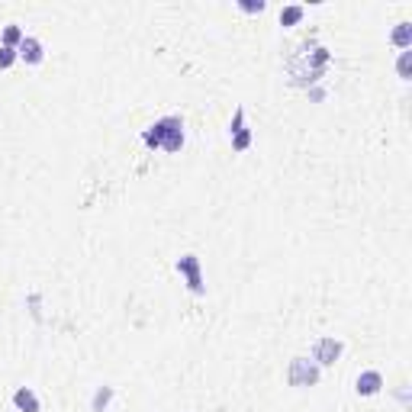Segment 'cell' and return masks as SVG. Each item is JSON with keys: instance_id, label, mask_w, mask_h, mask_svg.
Instances as JSON below:
<instances>
[{"instance_id": "6da1fadb", "label": "cell", "mask_w": 412, "mask_h": 412, "mask_svg": "<svg viewBox=\"0 0 412 412\" xmlns=\"http://www.w3.org/2000/svg\"><path fill=\"white\" fill-rule=\"evenodd\" d=\"M329 65H332V52L325 49V45H319V42H303V45L290 55V61H287L290 84H293V87L309 90L313 84L322 81V74L329 71Z\"/></svg>"}, {"instance_id": "7a4b0ae2", "label": "cell", "mask_w": 412, "mask_h": 412, "mask_svg": "<svg viewBox=\"0 0 412 412\" xmlns=\"http://www.w3.org/2000/svg\"><path fill=\"white\" fill-rule=\"evenodd\" d=\"M184 119L181 116H161L158 123H152V126L142 132V145L145 148H161V152H167V155H177L181 148H184Z\"/></svg>"}, {"instance_id": "3957f363", "label": "cell", "mask_w": 412, "mask_h": 412, "mask_svg": "<svg viewBox=\"0 0 412 412\" xmlns=\"http://www.w3.org/2000/svg\"><path fill=\"white\" fill-rule=\"evenodd\" d=\"M322 380V367L309 358H293V361L287 364V383L296 387V390H306V387H316V383Z\"/></svg>"}, {"instance_id": "277c9868", "label": "cell", "mask_w": 412, "mask_h": 412, "mask_svg": "<svg viewBox=\"0 0 412 412\" xmlns=\"http://www.w3.org/2000/svg\"><path fill=\"white\" fill-rule=\"evenodd\" d=\"M174 271L184 277L187 290L194 296H206V277H203V261L196 255H181L174 261Z\"/></svg>"}, {"instance_id": "5b68a950", "label": "cell", "mask_w": 412, "mask_h": 412, "mask_svg": "<svg viewBox=\"0 0 412 412\" xmlns=\"http://www.w3.org/2000/svg\"><path fill=\"white\" fill-rule=\"evenodd\" d=\"M344 354V342L342 338H332V335H322V338H316L313 344V361L319 367H332L338 358Z\"/></svg>"}, {"instance_id": "8992f818", "label": "cell", "mask_w": 412, "mask_h": 412, "mask_svg": "<svg viewBox=\"0 0 412 412\" xmlns=\"http://www.w3.org/2000/svg\"><path fill=\"white\" fill-rule=\"evenodd\" d=\"M17 55H20V61H26L30 68H39L42 61H45V45H42L36 36H23Z\"/></svg>"}, {"instance_id": "52a82bcc", "label": "cell", "mask_w": 412, "mask_h": 412, "mask_svg": "<svg viewBox=\"0 0 412 412\" xmlns=\"http://www.w3.org/2000/svg\"><path fill=\"white\" fill-rule=\"evenodd\" d=\"M354 393L364 396V400H371V396L383 393V373L380 371H361L358 373V380H354Z\"/></svg>"}, {"instance_id": "ba28073f", "label": "cell", "mask_w": 412, "mask_h": 412, "mask_svg": "<svg viewBox=\"0 0 412 412\" xmlns=\"http://www.w3.org/2000/svg\"><path fill=\"white\" fill-rule=\"evenodd\" d=\"M13 406L20 412H42V402L32 387H17V390H13Z\"/></svg>"}, {"instance_id": "9c48e42d", "label": "cell", "mask_w": 412, "mask_h": 412, "mask_svg": "<svg viewBox=\"0 0 412 412\" xmlns=\"http://www.w3.org/2000/svg\"><path fill=\"white\" fill-rule=\"evenodd\" d=\"M113 387L110 383H103V387H97L94 390V396H90V412H107L110 409V402H113Z\"/></svg>"}, {"instance_id": "30bf717a", "label": "cell", "mask_w": 412, "mask_h": 412, "mask_svg": "<svg viewBox=\"0 0 412 412\" xmlns=\"http://www.w3.org/2000/svg\"><path fill=\"white\" fill-rule=\"evenodd\" d=\"M390 42L400 52H409L412 49V23H396V30L390 32Z\"/></svg>"}, {"instance_id": "8fae6325", "label": "cell", "mask_w": 412, "mask_h": 412, "mask_svg": "<svg viewBox=\"0 0 412 412\" xmlns=\"http://www.w3.org/2000/svg\"><path fill=\"white\" fill-rule=\"evenodd\" d=\"M232 138V152H236V155H245L248 148H251V142H255V136H251V129H238L236 136H229Z\"/></svg>"}, {"instance_id": "7c38bea8", "label": "cell", "mask_w": 412, "mask_h": 412, "mask_svg": "<svg viewBox=\"0 0 412 412\" xmlns=\"http://www.w3.org/2000/svg\"><path fill=\"white\" fill-rule=\"evenodd\" d=\"M306 17V7H300V3H290V7H284L280 10V26H296V23H303Z\"/></svg>"}, {"instance_id": "4fadbf2b", "label": "cell", "mask_w": 412, "mask_h": 412, "mask_svg": "<svg viewBox=\"0 0 412 412\" xmlns=\"http://www.w3.org/2000/svg\"><path fill=\"white\" fill-rule=\"evenodd\" d=\"M23 36H26V32H23L17 23H10V26L3 30V36H0V45H7V49H20Z\"/></svg>"}, {"instance_id": "5bb4252c", "label": "cell", "mask_w": 412, "mask_h": 412, "mask_svg": "<svg viewBox=\"0 0 412 412\" xmlns=\"http://www.w3.org/2000/svg\"><path fill=\"white\" fill-rule=\"evenodd\" d=\"M20 61V55H17V49H7V45H0V71L13 68Z\"/></svg>"}, {"instance_id": "9a60e30c", "label": "cell", "mask_w": 412, "mask_h": 412, "mask_svg": "<svg viewBox=\"0 0 412 412\" xmlns=\"http://www.w3.org/2000/svg\"><path fill=\"white\" fill-rule=\"evenodd\" d=\"M238 129H245V107H236V113H232V123H229V136H236Z\"/></svg>"}, {"instance_id": "2e32d148", "label": "cell", "mask_w": 412, "mask_h": 412, "mask_svg": "<svg viewBox=\"0 0 412 412\" xmlns=\"http://www.w3.org/2000/svg\"><path fill=\"white\" fill-rule=\"evenodd\" d=\"M409 55L412 52H400V61H396V74L402 81H409Z\"/></svg>"}, {"instance_id": "e0dca14e", "label": "cell", "mask_w": 412, "mask_h": 412, "mask_svg": "<svg viewBox=\"0 0 412 412\" xmlns=\"http://www.w3.org/2000/svg\"><path fill=\"white\" fill-rule=\"evenodd\" d=\"M238 10H245V13H265L267 3H265V0H258V3H255V0H242V3H238Z\"/></svg>"}]
</instances>
